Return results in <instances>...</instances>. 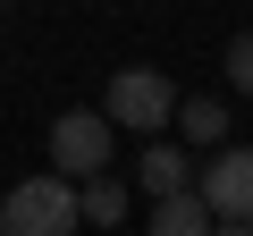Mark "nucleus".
<instances>
[{"mask_svg":"<svg viewBox=\"0 0 253 236\" xmlns=\"http://www.w3.org/2000/svg\"><path fill=\"white\" fill-rule=\"evenodd\" d=\"M0 236H76V177H26V186H9Z\"/></svg>","mask_w":253,"mask_h":236,"instance_id":"1","label":"nucleus"},{"mask_svg":"<svg viewBox=\"0 0 253 236\" xmlns=\"http://www.w3.org/2000/svg\"><path fill=\"white\" fill-rule=\"evenodd\" d=\"M101 118H110V127H135V135H161L177 118V93H169L161 68H118L110 93H101Z\"/></svg>","mask_w":253,"mask_h":236,"instance_id":"2","label":"nucleus"},{"mask_svg":"<svg viewBox=\"0 0 253 236\" xmlns=\"http://www.w3.org/2000/svg\"><path fill=\"white\" fill-rule=\"evenodd\" d=\"M110 135L118 127H110L101 110H68L59 127H51V169L59 177H101L110 169Z\"/></svg>","mask_w":253,"mask_h":236,"instance_id":"3","label":"nucleus"},{"mask_svg":"<svg viewBox=\"0 0 253 236\" xmlns=\"http://www.w3.org/2000/svg\"><path fill=\"white\" fill-rule=\"evenodd\" d=\"M203 211L211 219H253V144H228L211 169H203Z\"/></svg>","mask_w":253,"mask_h":236,"instance_id":"4","label":"nucleus"},{"mask_svg":"<svg viewBox=\"0 0 253 236\" xmlns=\"http://www.w3.org/2000/svg\"><path fill=\"white\" fill-rule=\"evenodd\" d=\"M152 236H211V211H203V194H194V186H177V194H152Z\"/></svg>","mask_w":253,"mask_h":236,"instance_id":"5","label":"nucleus"},{"mask_svg":"<svg viewBox=\"0 0 253 236\" xmlns=\"http://www.w3.org/2000/svg\"><path fill=\"white\" fill-rule=\"evenodd\" d=\"M76 219H93V228H118V219H126V186H118L110 169H101V177H84V186H76Z\"/></svg>","mask_w":253,"mask_h":236,"instance_id":"6","label":"nucleus"},{"mask_svg":"<svg viewBox=\"0 0 253 236\" xmlns=\"http://www.w3.org/2000/svg\"><path fill=\"white\" fill-rule=\"evenodd\" d=\"M177 127H186V144H219V135H228V101H219V93L177 101Z\"/></svg>","mask_w":253,"mask_h":236,"instance_id":"7","label":"nucleus"},{"mask_svg":"<svg viewBox=\"0 0 253 236\" xmlns=\"http://www.w3.org/2000/svg\"><path fill=\"white\" fill-rule=\"evenodd\" d=\"M144 186H152V194H177V186H194V160H186L177 144L152 135V152H144Z\"/></svg>","mask_w":253,"mask_h":236,"instance_id":"8","label":"nucleus"},{"mask_svg":"<svg viewBox=\"0 0 253 236\" xmlns=\"http://www.w3.org/2000/svg\"><path fill=\"white\" fill-rule=\"evenodd\" d=\"M228 84H236V93H253V34H236V42H228Z\"/></svg>","mask_w":253,"mask_h":236,"instance_id":"9","label":"nucleus"},{"mask_svg":"<svg viewBox=\"0 0 253 236\" xmlns=\"http://www.w3.org/2000/svg\"><path fill=\"white\" fill-rule=\"evenodd\" d=\"M211 236H253V219H211Z\"/></svg>","mask_w":253,"mask_h":236,"instance_id":"10","label":"nucleus"},{"mask_svg":"<svg viewBox=\"0 0 253 236\" xmlns=\"http://www.w3.org/2000/svg\"><path fill=\"white\" fill-rule=\"evenodd\" d=\"M0 9H9V0H0Z\"/></svg>","mask_w":253,"mask_h":236,"instance_id":"11","label":"nucleus"}]
</instances>
